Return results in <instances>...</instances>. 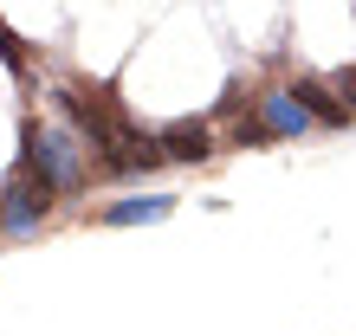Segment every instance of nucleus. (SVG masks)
<instances>
[{"instance_id":"obj_8","label":"nucleus","mask_w":356,"mask_h":336,"mask_svg":"<svg viewBox=\"0 0 356 336\" xmlns=\"http://www.w3.org/2000/svg\"><path fill=\"white\" fill-rule=\"evenodd\" d=\"M0 58H7L13 72H26V46H19V39H13L7 26H0Z\"/></svg>"},{"instance_id":"obj_5","label":"nucleus","mask_w":356,"mask_h":336,"mask_svg":"<svg viewBox=\"0 0 356 336\" xmlns=\"http://www.w3.org/2000/svg\"><path fill=\"white\" fill-rule=\"evenodd\" d=\"M162 156H169V162H207V156H214L207 123H169V130H162Z\"/></svg>"},{"instance_id":"obj_3","label":"nucleus","mask_w":356,"mask_h":336,"mask_svg":"<svg viewBox=\"0 0 356 336\" xmlns=\"http://www.w3.org/2000/svg\"><path fill=\"white\" fill-rule=\"evenodd\" d=\"M253 117L266 123L272 142H291V136H305L311 123H318V117L298 103V91H291V84H272V91H259V97H253Z\"/></svg>"},{"instance_id":"obj_6","label":"nucleus","mask_w":356,"mask_h":336,"mask_svg":"<svg viewBox=\"0 0 356 336\" xmlns=\"http://www.w3.org/2000/svg\"><path fill=\"white\" fill-rule=\"evenodd\" d=\"M291 91H298V103L324 123V130H343V123H350V103H337V97L324 91V84H311V78H305V84H291Z\"/></svg>"},{"instance_id":"obj_7","label":"nucleus","mask_w":356,"mask_h":336,"mask_svg":"<svg viewBox=\"0 0 356 336\" xmlns=\"http://www.w3.org/2000/svg\"><path fill=\"white\" fill-rule=\"evenodd\" d=\"M259 142H272V136H266V123H259V117H246L240 130H234V149H259Z\"/></svg>"},{"instance_id":"obj_4","label":"nucleus","mask_w":356,"mask_h":336,"mask_svg":"<svg viewBox=\"0 0 356 336\" xmlns=\"http://www.w3.org/2000/svg\"><path fill=\"white\" fill-rule=\"evenodd\" d=\"M169 214H175V194H130V201L97 207V226H156Z\"/></svg>"},{"instance_id":"obj_1","label":"nucleus","mask_w":356,"mask_h":336,"mask_svg":"<svg viewBox=\"0 0 356 336\" xmlns=\"http://www.w3.org/2000/svg\"><path fill=\"white\" fill-rule=\"evenodd\" d=\"M19 162L26 175H39L52 194H78L91 181V142L72 123H26L19 130Z\"/></svg>"},{"instance_id":"obj_2","label":"nucleus","mask_w":356,"mask_h":336,"mask_svg":"<svg viewBox=\"0 0 356 336\" xmlns=\"http://www.w3.org/2000/svg\"><path fill=\"white\" fill-rule=\"evenodd\" d=\"M46 214H52V187L39 175H19L7 194H0V233H7V240H33Z\"/></svg>"}]
</instances>
